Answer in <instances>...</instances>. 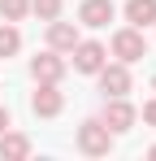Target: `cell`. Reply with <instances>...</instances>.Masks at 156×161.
<instances>
[{
  "label": "cell",
  "mask_w": 156,
  "mask_h": 161,
  "mask_svg": "<svg viewBox=\"0 0 156 161\" xmlns=\"http://www.w3.org/2000/svg\"><path fill=\"white\" fill-rule=\"evenodd\" d=\"M108 57H117V61H126V65H134V61H143L148 57V39H143V31L139 26H117L113 31V39H108Z\"/></svg>",
  "instance_id": "1"
},
{
  "label": "cell",
  "mask_w": 156,
  "mask_h": 161,
  "mask_svg": "<svg viewBox=\"0 0 156 161\" xmlns=\"http://www.w3.org/2000/svg\"><path fill=\"white\" fill-rule=\"evenodd\" d=\"M74 139H78V153H87V157H108L117 135L108 131L100 118H87V122L78 126V135H74Z\"/></svg>",
  "instance_id": "2"
},
{
  "label": "cell",
  "mask_w": 156,
  "mask_h": 161,
  "mask_svg": "<svg viewBox=\"0 0 156 161\" xmlns=\"http://www.w3.org/2000/svg\"><path fill=\"white\" fill-rule=\"evenodd\" d=\"M100 122H104V126H108L113 135H122V131H134V122H139V109L130 105L126 96H104Z\"/></svg>",
  "instance_id": "3"
},
{
  "label": "cell",
  "mask_w": 156,
  "mask_h": 161,
  "mask_svg": "<svg viewBox=\"0 0 156 161\" xmlns=\"http://www.w3.org/2000/svg\"><path fill=\"white\" fill-rule=\"evenodd\" d=\"M65 70H70V61H65V53H56V48H44V53L30 57V79L35 83H61Z\"/></svg>",
  "instance_id": "4"
},
{
  "label": "cell",
  "mask_w": 156,
  "mask_h": 161,
  "mask_svg": "<svg viewBox=\"0 0 156 161\" xmlns=\"http://www.w3.org/2000/svg\"><path fill=\"white\" fill-rule=\"evenodd\" d=\"M96 79H100L104 96H130V92H134V79H130L126 61H104L100 70H96Z\"/></svg>",
  "instance_id": "5"
},
{
  "label": "cell",
  "mask_w": 156,
  "mask_h": 161,
  "mask_svg": "<svg viewBox=\"0 0 156 161\" xmlns=\"http://www.w3.org/2000/svg\"><path fill=\"white\" fill-rule=\"evenodd\" d=\"M61 109H65L61 83H35V92H30V113H35V118H61Z\"/></svg>",
  "instance_id": "6"
},
{
  "label": "cell",
  "mask_w": 156,
  "mask_h": 161,
  "mask_svg": "<svg viewBox=\"0 0 156 161\" xmlns=\"http://www.w3.org/2000/svg\"><path fill=\"white\" fill-rule=\"evenodd\" d=\"M70 57H74L78 74H96L104 61H108V44H100V39H78L74 48H70Z\"/></svg>",
  "instance_id": "7"
},
{
  "label": "cell",
  "mask_w": 156,
  "mask_h": 161,
  "mask_svg": "<svg viewBox=\"0 0 156 161\" xmlns=\"http://www.w3.org/2000/svg\"><path fill=\"white\" fill-rule=\"evenodd\" d=\"M113 18H117V4H113V0H82V4H78V26L100 31V26H108Z\"/></svg>",
  "instance_id": "8"
},
{
  "label": "cell",
  "mask_w": 156,
  "mask_h": 161,
  "mask_svg": "<svg viewBox=\"0 0 156 161\" xmlns=\"http://www.w3.org/2000/svg\"><path fill=\"white\" fill-rule=\"evenodd\" d=\"M30 135L22 131H0V161H26L30 157Z\"/></svg>",
  "instance_id": "9"
},
{
  "label": "cell",
  "mask_w": 156,
  "mask_h": 161,
  "mask_svg": "<svg viewBox=\"0 0 156 161\" xmlns=\"http://www.w3.org/2000/svg\"><path fill=\"white\" fill-rule=\"evenodd\" d=\"M78 39V22H61V18H52L48 22V48H56V53H70Z\"/></svg>",
  "instance_id": "10"
},
{
  "label": "cell",
  "mask_w": 156,
  "mask_h": 161,
  "mask_svg": "<svg viewBox=\"0 0 156 161\" xmlns=\"http://www.w3.org/2000/svg\"><path fill=\"white\" fill-rule=\"evenodd\" d=\"M122 13H126L130 26H139V31L156 26V0H126V4H122Z\"/></svg>",
  "instance_id": "11"
},
{
  "label": "cell",
  "mask_w": 156,
  "mask_h": 161,
  "mask_svg": "<svg viewBox=\"0 0 156 161\" xmlns=\"http://www.w3.org/2000/svg\"><path fill=\"white\" fill-rule=\"evenodd\" d=\"M22 53V31H18V22H4L0 26V57L9 61V57Z\"/></svg>",
  "instance_id": "12"
},
{
  "label": "cell",
  "mask_w": 156,
  "mask_h": 161,
  "mask_svg": "<svg viewBox=\"0 0 156 161\" xmlns=\"http://www.w3.org/2000/svg\"><path fill=\"white\" fill-rule=\"evenodd\" d=\"M0 18L4 22H26L30 18V0H0Z\"/></svg>",
  "instance_id": "13"
},
{
  "label": "cell",
  "mask_w": 156,
  "mask_h": 161,
  "mask_svg": "<svg viewBox=\"0 0 156 161\" xmlns=\"http://www.w3.org/2000/svg\"><path fill=\"white\" fill-rule=\"evenodd\" d=\"M61 9H65V0H30V13H35L39 22H52V18H61Z\"/></svg>",
  "instance_id": "14"
},
{
  "label": "cell",
  "mask_w": 156,
  "mask_h": 161,
  "mask_svg": "<svg viewBox=\"0 0 156 161\" xmlns=\"http://www.w3.org/2000/svg\"><path fill=\"white\" fill-rule=\"evenodd\" d=\"M139 118H143L148 126H156V96H152V100H143V109H139Z\"/></svg>",
  "instance_id": "15"
},
{
  "label": "cell",
  "mask_w": 156,
  "mask_h": 161,
  "mask_svg": "<svg viewBox=\"0 0 156 161\" xmlns=\"http://www.w3.org/2000/svg\"><path fill=\"white\" fill-rule=\"evenodd\" d=\"M9 126H13V118H9V109L0 105V131H9Z\"/></svg>",
  "instance_id": "16"
},
{
  "label": "cell",
  "mask_w": 156,
  "mask_h": 161,
  "mask_svg": "<svg viewBox=\"0 0 156 161\" xmlns=\"http://www.w3.org/2000/svg\"><path fill=\"white\" fill-rule=\"evenodd\" d=\"M148 157H152V161H156V144H152V148H148Z\"/></svg>",
  "instance_id": "17"
},
{
  "label": "cell",
  "mask_w": 156,
  "mask_h": 161,
  "mask_svg": "<svg viewBox=\"0 0 156 161\" xmlns=\"http://www.w3.org/2000/svg\"><path fill=\"white\" fill-rule=\"evenodd\" d=\"M152 92H156V74H152Z\"/></svg>",
  "instance_id": "18"
}]
</instances>
